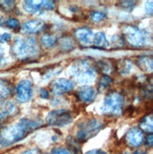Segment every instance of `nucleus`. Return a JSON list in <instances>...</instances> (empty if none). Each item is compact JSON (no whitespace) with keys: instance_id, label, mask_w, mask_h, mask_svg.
<instances>
[{"instance_id":"f257e3e1","label":"nucleus","mask_w":153,"mask_h":154,"mask_svg":"<svg viewBox=\"0 0 153 154\" xmlns=\"http://www.w3.org/2000/svg\"><path fill=\"white\" fill-rule=\"evenodd\" d=\"M40 123L28 118H22L16 123L5 127L0 131V145L8 146L24 139L31 131L36 130Z\"/></svg>"},{"instance_id":"f03ea898","label":"nucleus","mask_w":153,"mask_h":154,"mask_svg":"<svg viewBox=\"0 0 153 154\" xmlns=\"http://www.w3.org/2000/svg\"><path fill=\"white\" fill-rule=\"evenodd\" d=\"M71 76L77 79V82L86 84L94 82L96 76V64L93 63L88 59H81L75 62L71 66Z\"/></svg>"},{"instance_id":"7ed1b4c3","label":"nucleus","mask_w":153,"mask_h":154,"mask_svg":"<svg viewBox=\"0 0 153 154\" xmlns=\"http://www.w3.org/2000/svg\"><path fill=\"white\" fill-rule=\"evenodd\" d=\"M11 52L20 59H31L38 56L40 48L36 38L29 36L26 40L16 37L11 45Z\"/></svg>"},{"instance_id":"20e7f679","label":"nucleus","mask_w":153,"mask_h":154,"mask_svg":"<svg viewBox=\"0 0 153 154\" xmlns=\"http://www.w3.org/2000/svg\"><path fill=\"white\" fill-rule=\"evenodd\" d=\"M124 107V97L116 91H110L105 96L101 106V112L107 116H118Z\"/></svg>"},{"instance_id":"39448f33","label":"nucleus","mask_w":153,"mask_h":154,"mask_svg":"<svg viewBox=\"0 0 153 154\" xmlns=\"http://www.w3.org/2000/svg\"><path fill=\"white\" fill-rule=\"evenodd\" d=\"M122 32L125 42L130 44L131 46L141 48V46L147 44V33L135 26H124L122 29Z\"/></svg>"},{"instance_id":"423d86ee","label":"nucleus","mask_w":153,"mask_h":154,"mask_svg":"<svg viewBox=\"0 0 153 154\" xmlns=\"http://www.w3.org/2000/svg\"><path fill=\"white\" fill-rule=\"evenodd\" d=\"M103 124L96 118H90L78 124L77 139L78 141H86L95 136L101 130Z\"/></svg>"},{"instance_id":"0eeeda50","label":"nucleus","mask_w":153,"mask_h":154,"mask_svg":"<svg viewBox=\"0 0 153 154\" xmlns=\"http://www.w3.org/2000/svg\"><path fill=\"white\" fill-rule=\"evenodd\" d=\"M73 116L70 111L65 109L53 110L47 113L45 117L46 123L50 126L64 127L73 121Z\"/></svg>"},{"instance_id":"6e6552de","label":"nucleus","mask_w":153,"mask_h":154,"mask_svg":"<svg viewBox=\"0 0 153 154\" xmlns=\"http://www.w3.org/2000/svg\"><path fill=\"white\" fill-rule=\"evenodd\" d=\"M55 2L54 1H30V0H26L23 1V9L29 13H37L38 11H52L55 9Z\"/></svg>"},{"instance_id":"1a4fd4ad","label":"nucleus","mask_w":153,"mask_h":154,"mask_svg":"<svg viewBox=\"0 0 153 154\" xmlns=\"http://www.w3.org/2000/svg\"><path fill=\"white\" fill-rule=\"evenodd\" d=\"M75 86V83L71 79H66L63 78H59L54 80H52L49 84L50 92L55 96L63 95L64 93H67L73 90Z\"/></svg>"},{"instance_id":"9d476101","label":"nucleus","mask_w":153,"mask_h":154,"mask_svg":"<svg viewBox=\"0 0 153 154\" xmlns=\"http://www.w3.org/2000/svg\"><path fill=\"white\" fill-rule=\"evenodd\" d=\"M15 93H16V98L20 102H28L31 98L33 89L32 84L29 79H23L19 82L15 87Z\"/></svg>"},{"instance_id":"9b49d317","label":"nucleus","mask_w":153,"mask_h":154,"mask_svg":"<svg viewBox=\"0 0 153 154\" xmlns=\"http://www.w3.org/2000/svg\"><path fill=\"white\" fill-rule=\"evenodd\" d=\"M144 132L138 128L130 129L126 134V142L131 148H138L144 142Z\"/></svg>"},{"instance_id":"f8f14e48","label":"nucleus","mask_w":153,"mask_h":154,"mask_svg":"<svg viewBox=\"0 0 153 154\" xmlns=\"http://www.w3.org/2000/svg\"><path fill=\"white\" fill-rule=\"evenodd\" d=\"M45 29V24L40 19H33L29 20L22 24L21 30L25 33H29V34H34L43 31Z\"/></svg>"},{"instance_id":"ddd939ff","label":"nucleus","mask_w":153,"mask_h":154,"mask_svg":"<svg viewBox=\"0 0 153 154\" xmlns=\"http://www.w3.org/2000/svg\"><path fill=\"white\" fill-rule=\"evenodd\" d=\"M96 90L92 86H88V85H83L81 87H79L76 92V97H78V99L79 101L85 103L92 102L96 98Z\"/></svg>"},{"instance_id":"4468645a","label":"nucleus","mask_w":153,"mask_h":154,"mask_svg":"<svg viewBox=\"0 0 153 154\" xmlns=\"http://www.w3.org/2000/svg\"><path fill=\"white\" fill-rule=\"evenodd\" d=\"M94 34L95 33L88 28H78L74 31L76 39L84 46H88L93 44Z\"/></svg>"},{"instance_id":"2eb2a0df","label":"nucleus","mask_w":153,"mask_h":154,"mask_svg":"<svg viewBox=\"0 0 153 154\" xmlns=\"http://www.w3.org/2000/svg\"><path fill=\"white\" fill-rule=\"evenodd\" d=\"M17 107L12 101L0 100V122L13 116L17 112Z\"/></svg>"},{"instance_id":"dca6fc26","label":"nucleus","mask_w":153,"mask_h":154,"mask_svg":"<svg viewBox=\"0 0 153 154\" xmlns=\"http://www.w3.org/2000/svg\"><path fill=\"white\" fill-rule=\"evenodd\" d=\"M96 67L97 71H100L104 75H107V76L115 71V64L112 63V61L107 59H103V60L97 61L96 63Z\"/></svg>"},{"instance_id":"f3484780","label":"nucleus","mask_w":153,"mask_h":154,"mask_svg":"<svg viewBox=\"0 0 153 154\" xmlns=\"http://www.w3.org/2000/svg\"><path fill=\"white\" fill-rule=\"evenodd\" d=\"M136 65L143 72L150 73L152 71V58L148 56H142L136 60Z\"/></svg>"},{"instance_id":"a211bd4d","label":"nucleus","mask_w":153,"mask_h":154,"mask_svg":"<svg viewBox=\"0 0 153 154\" xmlns=\"http://www.w3.org/2000/svg\"><path fill=\"white\" fill-rule=\"evenodd\" d=\"M12 94V84L7 79H0V100H5Z\"/></svg>"},{"instance_id":"6ab92c4d","label":"nucleus","mask_w":153,"mask_h":154,"mask_svg":"<svg viewBox=\"0 0 153 154\" xmlns=\"http://www.w3.org/2000/svg\"><path fill=\"white\" fill-rule=\"evenodd\" d=\"M116 67L119 74L126 76L129 74L132 68V62L130 59H121L117 62Z\"/></svg>"},{"instance_id":"aec40b11","label":"nucleus","mask_w":153,"mask_h":154,"mask_svg":"<svg viewBox=\"0 0 153 154\" xmlns=\"http://www.w3.org/2000/svg\"><path fill=\"white\" fill-rule=\"evenodd\" d=\"M93 44L97 48H107L110 46V43L103 32H96V34H94Z\"/></svg>"},{"instance_id":"412c9836","label":"nucleus","mask_w":153,"mask_h":154,"mask_svg":"<svg viewBox=\"0 0 153 154\" xmlns=\"http://www.w3.org/2000/svg\"><path fill=\"white\" fill-rule=\"evenodd\" d=\"M58 39L54 34H51V33H43L40 37V42L43 48H52L53 45H55L57 44Z\"/></svg>"},{"instance_id":"4be33fe9","label":"nucleus","mask_w":153,"mask_h":154,"mask_svg":"<svg viewBox=\"0 0 153 154\" xmlns=\"http://www.w3.org/2000/svg\"><path fill=\"white\" fill-rule=\"evenodd\" d=\"M60 48L63 51H71L75 48V41L70 36H63L59 42Z\"/></svg>"},{"instance_id":"5701e85b","label":"nucleus","mask_w":153,"mask_h":154,"mask_svg":"<svg viewBox=\"0 0 153 154\" xmlns=\"http://www.w3.org/2000/svg\"><path fill=\"white\" fill-rule=\"evenodd\" d=\"M152 115H147L144 117H142V119L139 122V126H140V130L143 131H147V132H152L153 131V125H152Z\"/></svg>"},{"instance_id":"b1692460","label":"nucleus","mask_w":153,"mask_h":154,"mask_svg":"<svg viewBox=\"0 0 153 154\" xmlns=\"http://www.w3.org/2000/svg\"><path fill=\"white\" fill-rule=\"evenodd\" d=\"M0 26H7V28H9L11 29H13V30L20 29V23H19V21L16 18H13V17L8 18V19H6V20H5V18H1V20H0Z\"/></svg>"},{"instance_id":"393cba45","label":"nucleus","mask_w":153,"mask_h":154,"mask_svg":"<svg viewBox=\"0 0 153 154\" xmlns=\"http://www.w3.org/2000/svg\"><path fill=\"white\" fill-rule=\"evenodd\" d=\"M112 82V79L111 77H109L107 75L101 76L99 78L98 82H97V85H96V88H97L98 92H103L105 89H107Z\"/></svg>"},{"instance_id":"a878e982","label":"nucleus","mask_w":153,"mask_h":154,"mask_svg":"<svg viewBox=\"0 0 153 154\" xmlns=\"http://www.w3.org/2000/svg\"><path fill=\"white\" fill-rule=\"evenodd\" d=\"M62 69H63L62 66H60V65H54V66H51V67H47L44 70L43 77L44 79H49L53 76L59 74V73L62 71Z\"/></svg>"},{"instance_id":"bb28decb","label":"nucleus","mask_w":153,"mask_h":154,"mask_svg":"<svg viewBox=\"0 0 153 154\" xmlns=\"http://www.w3.org/2000/svg\"><path fill=\"white\" fill-rule=\"evenodd\" d=\"M67 146L74 154H81V149L79 143L73 137L67 138Z\"/></svg>"},{"instance_id":"cd10ccee","label":"nucleus","mask_w":153,"mask_h":154,"mask_svg":"<svg viewBox=\"0 0 153 154\" xmlns=\"http://www.w3.org/2000/svg\"><path fill=\"white\" fill-rule=\"evenodd\" d=\"M136 3V1H119L117 2V7H119L123 11H131L135 8Z\"/></svg>"},{"instance_id":"c85d7f7f","label":"nucleus","mask_w":153,"mask_h":154,"mask_svg":"<svg viewBox=\"0 0 153 154\" xmlns=\"http://www.w3.org/2000/svg\"><path fill=\"white\" fill-rule=\"evenodd\" d=\"M90 19L92 20L93 22L97 23L99 21H101L106 17V12L101 11H93L90 12V15H89Z\"/></svg>"},{"instance_id":"c756f323","label":"nucleus","mask_w":153,"mask_h":154,"mask_svg":"<svg viewBox=\"0 0 153 154\" xmlns=\"http://www.w3.org/2000/svg\"><path fill=\"white\" fill-rule=\"evenodd\" d=\"M0 8L5 12H11L15 8L14 1H2L0 2Z\"/></svg>"},{"instance_id":"7c9ffc66","label":"nucleus","mask_w":153,"mask_h":154,"mask_svg":"<svg viewBox=\"0 0 153 154\" xmlns=\"http://www.w3.org/2000/svg\"><path fill=\"white\" fill-rule=\"evenodd\" d=\"M51 154H70L69 150L63 146H56L51 150Z\"/></svg>"},{"instance_id":"2f4dec72","label":"nucleus","mask_w":153,"mask_h":154,"mask_svg":"<svg viewBox=\"0 0 153 154\" xmlns=\"http://www.w3.org/2000/svg\"><path fill=\"white\" fill-rule=\"evenodd\" d=\"M11 39V35L10 34V33H2V34H0V43H6L10 41V40Z\"/></svg>"},{"instance_id":"473e14b6","label":"nucleus","mask_w":153,"mask_h":154,"mask_svg":"<svg viewBox=\"0 0 153 154\" xmlns=\"http://www.w3.org/2000/svg\"><path fill=\"white\" fill-rule=\"evenodd\" d=\"M145 146H152V144H153V136H152V132L149 133V134L145 137Z\"/></svg>"},{"instance_id":"72a5a7b5","label":"nucleus","mask_w":153,"mask_h":154,"mask_svg":"<svg viewBox=\"0 0 153 154\" xmlns=\"http://www.w3.org/2000/svg\"><path fill=\"white\" fill-rule=\"evenodd\" d=\"M145 12H147V14H152V11H153V5H152V2L149 1V2H147L145 3Z\"/></svg>"},{"instance_id":"f704fd0d","label":"nucleus","mask_w":153,"mask_h":154,"mask_svg":"<svg viewBox=\"0 0 153 154\" xmlns=\"http://www.w3.org/2000/svg\"><path fill=\"white\" fill-rule=\"evenodd\" d=\"M40 97H41L42 98L44 99H46L49 97V92L48 90H46L44 88H42L41 90H40Z\"/></svg>"},{"instance_id":"c9c22d12","label":"nucleus","mask_w":153,"mask_h":154,"mask_svg":"<svg viewBox=\"0 0 153 154\" xmlns=\"http://www.w3.org/2000/svg\"><path fill=\"white\" fill-rule=\"evenodd\" d=\"M85 154H107L105 151L101 150V149H92V150H89L88 152H86Z\"/></svg>"},{"instance_id":"e433bc0d","label":"nucleus","mask_w":153,"mask_h":154,"mask_svg":"<svg viewBox=\"0 0 153 154\" xmlns=\"http://www.w3.org/2000/svg\"><path fill=\"white\" fill-rule=\"evenodd\" d=\"M22 154H40V150L38 149H31L26 150Z\"/></svg>"},{"instance_id":"4c0bfd02","label":"nucleus","mask_w":153,"mask_h":154,"mask_svg":"<svg viewBox=\"0 0 153 154\" xmlns=\"http://www.w3.org/2000/svg\"><path fill=\"white\" fill-rule=\"evenodd\" d=\"M133 112H134V107L133 106H129L127 108V110H126V112H125V115L126 116H131L132 113H133Z\"/></svg>"},{"instance_id":"58836bf2","label":"nucleus","mask_w":153,"mask_h":154,"mask_svg":"<svg viewBox=\"0 0 153 154\" xmlns=\"http://www.w3.org/2000/svg\"><path fill=\"white\" fill-rule=\"evenodd\" d=\"M133 154H145V149H136L133 152Z\"/></svg>"},{"instance_id":"ea45409f","label":"nucleus","mask_w":153,"mask_h":154,"mask_svg":"<svg viewBox=\"0 0 153 154\" xmlns=\"http://www.w3.org/2000/svg\"><path fill=\"white\" fill-rule=\"evenodd\" d=\"M3 56H4V50H3V48H2V46L0 45V63H1V61H2Z\"/></svg>"}]
</instances>
